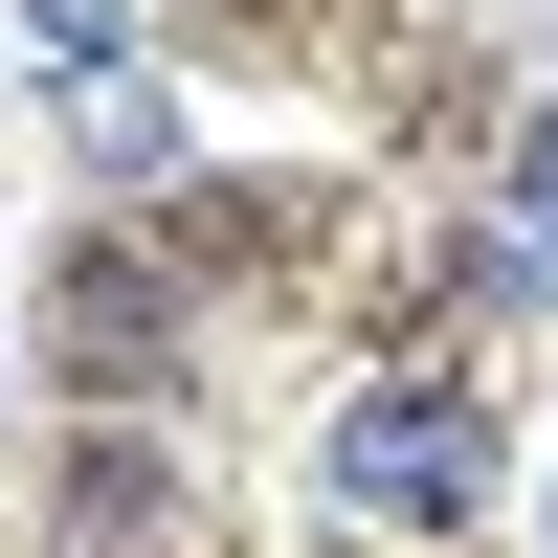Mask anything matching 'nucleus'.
Here are the masks:
<instances>
[{"mask_svg": "<svg viewBox=\"0 0 558 558\" xmlns=\"http://www.w3.org/2000/svg\"><path fill=\"white\" fill-rule=\"evenodd\" d=\"M313 492H336L357 536H470L492 514V402L470 380H357L336 447H313Z\"/></svg>", "mask_w": 558, "mask_h": 558, "instance_id": "obj_1", "label": "nucleus"}, {"mask_svg": "<svg viewBox=\"0 0 558 558\" xmlns=\"http://www.w3.org/2000/svg\"><path fill=\"white\" fill-rule=\"evenodd\" d=\"M68 134H89V179H157V157H179V89H157V68H89Z\"/></svg>", "mask_w": 558, "mask_h": 558, "instance_id": "obj_2", "label": "nucleus"}, {"mask_svg": "<svg viewBox=\"0 0 558 558\" xmlns=\"http://www.w3.org/2000/svg\"><path fill=\"white\" fill-rule=\"evenodd\" d=\"M514 246H536V268H558V112H536V134H514Z\"/></svg>", "mask_w": 558, "mask_h": 558, "instance_id": "obj_3", "label": "nucleus"}]
</instances>
